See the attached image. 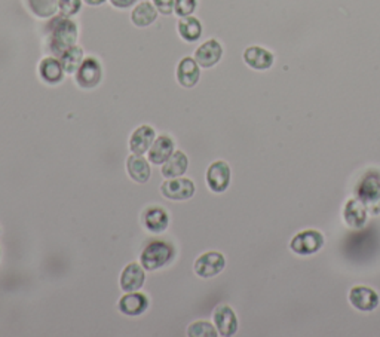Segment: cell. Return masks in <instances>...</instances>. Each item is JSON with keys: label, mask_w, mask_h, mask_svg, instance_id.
Here are the masks:
<instances>
[{"label": "cell", "mask_w": 380, "mask_h": 337, "mask_svg": "<svg viewBox=\"0 0 380 337\" xmlns=\"http://www.w3.org/2000/svg\"><path fill=\"white\" fill-rule=\"evenodd\" d=\"M174 256L176 249L173 244L164 239H153L143 249L140 254V263L146 270L155 272L173 262Z\"/></svg>", "instance_id": "cell-1"}, {"label": "cell", "mask_w": 380, "mask_h": 337, "mask_svg": "<svg viewBox=\"0 0 380 337\" xmlns=\"http://www.w3.org/2000/svg\"><path fill=\"white\" fill-rule=\"evenodd\" d=\"M76 74V84L84 89H93L96 88L103 79V67L101 62L96 57L84 58L81 67L77 69Z\"/></svg>", "instance_id": "cell-9"}, {"label": "cell", "mask_w": 380, "mask_h": 337, "mask_svg": "<svg viewBox=\"0 0 380 337\" xmlns=\"http://www.w3.org/2000/svg\"><path fill=\"white\" fill-rule=\"evenodd\" d=\"M126 171H128V176L140 185L148 183L152 174L149 161L144 159L143 154H136V153L131 154V157L126 159Z\"/></svg>", "instance_id": "cell-21"}, {"label": "cell", "mask_w": 380, "mask_h": 337, "mask_svg": "<svg viewBox=\"0 0 380 337\" xmlns=\"http://www.w3.org/2000/svg\"><path fill=\"white\" fill-rule=\"evenodd\" d=\"M174 141L168 136H159L156 137L153 145L149 149V162L153 165H164L169 158L173 157L176 152Z\"/></svg>", "instance_id": "cell-17"}, {"label": "cell", "mask_w": 380, "mask_h": 337, "mask_svg": "<svg viewBox=\"0 0 380 337\" xmlns=\"http://www.w3.org/2000/svg\"><path fill=\"white\" fill-rule=\"evenodd\" d=\"M84 2H85L86 5H89V6H100V5H103V4H106L107 0H84Z\"/></svg>", "instance_id": "cell-32"}, {"label": "cell", "mask_w": 380, "mask_h": 337, "mask_svg": "<svg viewBox=\"0 0 380 337\" xmlns=\"http://www.w3.org/2000/svg\"><path fill=\"white\" fill-rule=\"evenodd\" d=\"M207 185L209 190L214 193H223L226 192L230 186L232 180V171L228 162L225 161H216L208 166L207 170Z\"/></svg>", "instance_id": "cell-8"}, {"label": "cell", "mask_w": 380, "mask_h": 337, "mask_svg": "<svg viewBox=\"0 0 380 337\" xmlns=\"http://www.w3.org/2000/svg\"><path fill=\"white\" fill-rule=\"evenodd\" d=\"M110 5L116 9H128L137 4V0H109Z\"/></svg>", "instance_id": "cell-31"}, {"label": "cell", "mask_w": 380, "mask_h": 337, "mask_svg": "<svg viewBox=\"0 0 380 337\" xmlns=\"http://www.w3.org/2000/svg\"><path fill=\"white\" fill-rule=\"evenodd\" d=\"M64 69L61 66L60 58L46 57L39 64V76L48 85H58L64 79Z\"/></svg>", "instance_id": "cell-19"}, {"label": "cell", "mask_w": 380, "mask_h": 337, "mask_svg": "<svg viewBox=\"0 0 380 337\" xmlns=\"http://www.w3.org/2000/svg\"><path fill=\"white\" fill-rule=\"evenodd\" d=\"M141 266V263H128L125 266V269L122 270L121 274V289L124 293H129V291H138L143 285L144 281H146V272Z\"/></svg>", "instance_id": "cell-15"}, {"label": "cell", "mask_w": 380, "mask_h": 337, "mask_svg": "<svg viewBox=\"0 0 380 337\" xmlns=\"http://www.w3.org/2000/svg\"><path fill=\"white\" fill-rule=\"evenodd\" d=\"M367 217H369V211H367L365 205L360 199H349L345 205L343 210V218L349 227L361 229L367 223Z\"/></svg>", "instance_id": "cell-20"}, {"label": "cell", "mask_w": 380, "mask_h": 337, "mask_svg": "<svg viewBox=\"0 0 380 337\" xmlns=\"http://www.w3.org/2000/svg\"><path fill=\"white\" fill-rule=\"evenodd\" d=\"M143 225L152 233H162L166 230L169 225V214L165 209L159 205H152L144 210L143 214Z\"/></svg>", "instance_id": "cell-16"}, {"label": "cell", "mask_w": 380, "mask_h": 337, "mask_svg": "<svg viewBox=\"0 0 380 337\" xmlns=\"http://www.w3.org/2000/svg\"><path fill=\"white\" fill-rule=\"evenodd\" d=\"M324 247V235L318 230L308 229L299 232L291 239L290 249L299 256H312Z\"/></svg>", "instance_id": "cell-4"}, {"label": "cell", "mask_w": 380, "mask_h": 337, "mask_svg": "<svg viewBox=\"0 0 380 337\" xmlns=\"http://www.w3.org/2000/svg\"><path fill=\"white\" fill-rule=\"evenodd\" d=\"M177 30L183 41L188 44H195L196 41H199L202 36V22L196 17L189 15L185 18H180L177 24Z\"/></svg>", "instance_id": "cell-24"}, {"label": "cell", "mask_w": 380, "mask_h": 337, "mask_svg": "<svg viewBox=\"0 0 380 337\" xmlns=\"http://www.w3.org/2000/svg\"><path fill=\"white\" fill-rule=\"evenodd\" d=\"M358 199L372 214L380 213V181L377 177L365 176L358 186Z\"/></svg>", "instance_id": "cell-7"}, {"label": "cell", "mask_w": 380, "mask_h": 337, "mask_svg": "<svg viewBox=\"0 0 380 337\" xmlns=\"http://www.w3.org/2000/svg\"><path fill=\"white\" fill-rule=\"evenodd\" d=\"M155 8L158 9L159 14L162 15H171L174 12V4L176 0H152Z\"/></svg>", "instance_id": "cell-30"}, {"label": "cell", "mask_w": 380, "mask_h": 337, "mask_svg": "<svg viewBox=\"0 0 380 337\" xmlns=\"http://www.w3.org/2000/svg\"><path fill=\"white\" fill-rule=\"evenodd\" d=\"M149 297L140 291H129L119 300V310L126 317H140L149 308Z\"/></svg>", "instance_id": "cell-14"}, {"label": "cell", "mask_w": 380, "mask_h": 337, "mask_svg": "<svg viewBox=\"0 0 380 337\" xmlns=\"http://www.w3.org/2000/svg\"><path fill=\"white\" fill-rule=\"evenodd\" d=\"M198 8V0H176L174 4V14L180 18L192 15Z\"/></svg>", "instance_id": "cell-29"}, {"label": "cell", "mask_w": 380, "mask_h": 337, "mask_svg": "<svg viewBox=\"0 0 380 337\" xmlns=\"http://www.w3.org/2000/svg\"><path fill=\"white\" fill-rule=\"evenodd\" d=\"M214 326L220 336L230 337L238 331V317L229 305H218L213 312Z\"/></svg>", "instance_id": "cell-11"}, {"label": "cell", "mask_w": 380, "mask_h": 337, "mask_svg": "<svg viewBox=\"0 0 380 337\" xmlns=\"http://www.w3.org/2000/svg\"><path fill=\"white\" fill-rule=\"evenodd\" d=\"M84 0H58V11L61 17L70 18L81 12Z\"/></svg>", "instance_id": "cell-28"}, {"label": "cell", "mask_w": 380, "mask_h": 337, "mask_svg": "<svg viewBox=\"0 0 380 337\" xmlns=\"http://www.w3.org/2000/svg\"><path fill=\"white\" fill-rule=\"evenodd\" d=\"M226 267V257L218 251H208L201 254L193 265L195 274L201 278H213L221 274Z\"/></svg>", "instance_id": "cell-5"}, {"label": "cell", "mask_w": 380, "mask_h": 337, "mask_svg": "<svg viewBox=\"0 0 380 337\" xmlns=\"http://www.w3.org/2000/svg\"><path fill=\"white\" fill-rule=\"evenodd\" d=\"M242 60L247 67H250L256 72H268L275 66L277 55H275L270 49L261 45H250L247 46Z\"/></svg>", "instance_id": "cell-3"}, {"label": "cell", "mask_w": 380, "mask_h": 337, "mask_svg": "<svg viewBox=\"0 0 380 337\" xmlns=\"http://www.w3.org/2000/svg\"><path fill=\"white\" fill-rule=\"evenodd\" d=\"M0 256H2V251H0Z\"/></svg>", "instance_id": "cell-33"}, {"label": "cell", "mask_w": 380, "mask_h": 337, "mask_svg": "<svg viewBox=\"0 0 380 337\" xmlns=\"http://www.w3.org/2000/svg\"><path fill=\"white\" fill-rule=\"evenodd\" d=\"M350 305L361 310V312H372L380 303V296L372 287L365 285H355L349 291Z\"/></svg>", "instance_id": "cell-10"}, {"label": "cell", "mask_w": 380, "mask_h": 337, "mask_svg": "<svg viewBox=\"0 0 380 337\" xmlns=\"http://www.w3.org/2000/svg\"><path fill=\"white\" fill-rule=\"evenodd\" d=\"M84 49L77 45H73L72 48L65 49L64 53L60 55L61 66L65 72V74H74L77 69L81 67V64L84 61Z\"/></svg>", "instance_id": "cell-25"}, {"label": "cell", "mask_w": 380, "mask_h": 337, "mask_svg": "<svg viewBox=\"0 0 380 337\" xmlns=\"http://www.w3.org/2000/svg\"><path fill=\"white\" fill-rule=\"evenodd\" d=\"M29 5L39 18H51L58 9V0H29Z\"/></svg>", "instance_id": "cell-26"}, {"label": "cell", "mask_w": 380, "mask_h": 337, "mask_svg": "<svg viewBox=\"0 0 380 337\" xmlns=\"http://www.w3.org/2000/svg\"><path fill=\"white\" fill-rule=\"evenodd\" d=\"M189 168V159L185 152L176 150L173 157L169 158L161 168V173L165 178H176L185 176Z\"/></svg>", "instance_id": "cell-23"}, {"label": "cell", "mask_w": 380, "mask_h": 337, "mask_svg": "<svg viewBox=\"0 0 380 337\" xmlns=\"http://www.w3.org/2000/svg\"><path fill=\"white\" fill-rule=\"evenodd\" d=\"M195 183L186 177L168 178L161 186V193L169 201H189L195 195Z\"/></svg>", "instance_id": "cell-6"}, {"label": "cell", "mask_w": 380, "mask_h": 337, "mask_svg": "<svg viewBox=\"0 0 380 337\" xmlns=\"http://www.w3.org/2000/svg\"><path fill=\"white\" fill-rule=\"evenodd\" d=\"M77 25L70 18L61 17L57 20L51 32V51L55 53L58 57L64 53L65 49L72 48L77 42Z\"/></svg>", "instance_id": "cell-2"}, {"label": "cell", "mask_w": 380, "mask_h": 337, "mask_svg": "<svg viewBox=\"0 0 380 337\" xmlns=\"http://www.w3.org/2000/svg\"><path fill=\"white\" fill-rule=\"evenodd\" d=\"M189 337H217L218 331L214 324L208 321H195L188 327Z\"/></svg>", "instance_id": "cell-27"}, {"label": "cell", "mask_w": 380, "mask_h": 337, "mask_svg": "<svg viewBox=\"0 0 380 337\" xmlns=\"http://www.w3.org/2000/svg\"><path fill=\"white\" fill-rule=\"evenodd\" d=\"M223 58V46L217 39H208L195 51V60L202 69H213Z\"/></svg>", "instance_id": "cell-12"}, {"label": "cell", "mask_w": 380, "mask_h": 337, "mask_svg": "<svg viewBox=\"0 0 380 337\" xmlns=\"http://www.w3.org/2000/svg\"><path fill=\"white\" fill-rule=\"evenodd\" d=\"M158 9L155 8L153 4L150 2H141L137 4L136 8L131 12V21L136 25V27L144 29L152 25L156 20H158Z\"/></svg>", "instance_id": "cell-22"}, {"label": "cell", "mask_w": 380, "mask_h": 337, "mask_svg": "<svg viewBox=\"0 0 380 337\" xmlns=\"http://www.w3.org/2000/svg\"><path fill=\"white\" fill-rule=\"evenodd\" d=\"M156 138L155 129L150 125H141L129 138V150L136 154L148 153Z\"/></svg>", "instance_id": "cell-18"}, {"label": "cell", "mask_w": 380, "mask_h": 337, "mask_svg": "<svg viewBox=\"0 0 380 337\" xmlns=\"http://www.w3.org/2000/svg\"><path fill=\"white\" fill-rule=\"evenodd\" d=\"M177 82L183 88H193L198 85L201 79V66L196 62L195 57H185L181 58L177 66Z\"/></svg>", "instance_id": "cell-13"}]
</instances>
